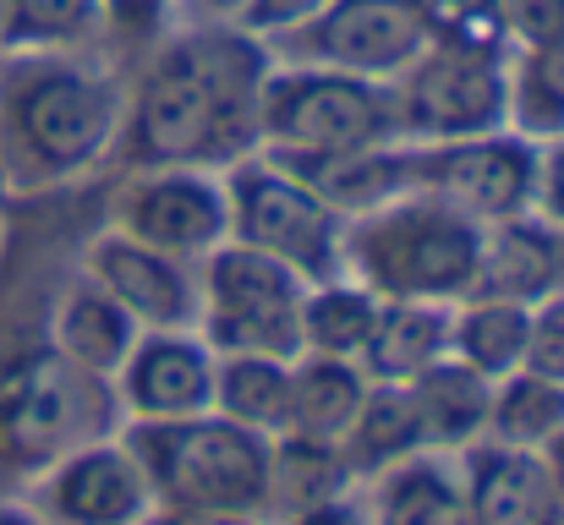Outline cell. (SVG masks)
I'll list each match as a JSON object with an SVG mask.
<instances>
[{
	"label": "cell",
	"instance_id": "21",
	"mask_svg": "<svg viewBox=\"0 0 564 525\" xmlns=\"http://www.w3.org/2000/svg\"><path fill=\"white\" fill-rule=\"evenodd\" d=\"M346 466L351 477H383L394 466H405L411 455H422V422H416V405H411V389L405 383H368L346 438Z\"/></svg>",
	"mask_w": 564,
	"mask_h": 525
},
{
	"label": "cell",
	"instance_id": "13",
	"mask_svg": "<svg viewBox=\"0 0 564 525\" xmlns=\"http://www.w3.org/2000/svg\"><path fill=\"white\" fill-rule=\"evenodd\" d=\"M110 383L132 422L197 416L214 411V350L197 329H149Z\"/></svg>",
	"mask_w": 564,
	"mask_h": 525
},
{
	"label": "cell",
	"instance_id": "1",
	"mask_svg": "<svg viewBox=\"0 0 564 525\" xmlns=\"http://www.w3.org/2000/svg\"><path fill=\"white\" fill-rule=\"evenodd\" d=\"M274 50L236 22L176 28L121 99V160L132 171H230L258 154V99Z\"/></svg>",
	"mask_w": 564,
	"mask_h": 525
},
{
	"label": "cell",
	"instance_id": "40",
	"mask_svg": "<svg viewBox=\"0 0 564 525\" xmlns=\"http://www.w3.org/2000/svg\"><path fill=\"white\" fill-rule=\"evenodd\" d=\"M543 460H549V477H554V493H560V504H564V433L543 449Z\"/></svg>",
	"mask_w": 564,
	"mask_h": 525
},
{
	"label": "cell",
	"instance_id": "25",
	"mask_svg": "<svg viewBox=\"0 0 564 525\" xmlns=\"http://www.w3.org/2000/svg\"><path fill=\"white\" fill-rule=\"evenodd\" d=\"M378 525H471L460 471L449 460H438L433 449L383 471L378 477Z\"/></svg>",
	"mask_w": 564,
	"mask_h": 525
},
{
	"label": "cell",
	"instance_id": "31",
	"mask_svg": "<svg viewBox=\"0 0 564 525\" xmlns=\"http://www.w3.org/2000/svg\"><path fill=\"white\" fill-rule=\"evenodd\" d=\"M427 33L438 44H482V50H510L499 0H416Z\"/></svg>",
	"mask_w": 564,
	"mask_h": 525
},
{
	"label": "cell",
	"instance_id": "39",
	"mask_svg": "<svg viewBox=\"0 0 564 525\" xmlns=\"http://www.w3.org/2000/svg\"><path fill=\"white\" fill-rule=\"evenodd\" d=\"M143 525H258L252 515H165V510H154Z\"/></svg>",
	"mask_w": 564,
	"mask_h": 525
},
{
	"label": "cell",
	"instance_id": "23",
	"mask_svg": "<svg viewBox=\"0 0 564 525\" xmlns=\"http://www.w3.org/2000/svg\"><path fill=\"white\" fill-rule=\"evenodd\" d=\"M351 482L357 477L346 466V449L329 438L280 433L269 449V510H280V515H302L329 499H346Z\"/></svg>",
	"mask_w": 564,
	"mask_h": 525
},
{
	"label": "cell",
	"instance_id": "41",
	"mask_svg": "<svg viewBox=\"0 0 564 525\" xmlns=\"http://www.w3.org/2000/svg\"><path fill=\"white\" fill-rule=\"evenodd\" d=\"M0 525H44V521L28 515V510H17V504H0Z\"/></svg>",
	"mask_w": 564,
	"mask_h": 525
},
{
	"label": "cell",
	"instance_id": "14",
	"mask_svg": "<svg viewBox=\"0 0 564 525\" xmlns=\"http://www.w3.org/2000/svg\"><path fill=\"white\" fill-rule=\"evenodd\" d=\"M88 280L127 307V318L149 329H197V263L165 258L121 230H105L88 247Z\"/></svg>",
	"mask_w": 564,
	"mask_h": 525
},
{
	"label": "cell",
	"instance_id": "20",
	"mask_svg": "<svg viewBox=\"0 0 564 525\" xmlns=\"http://www.w3.org/2000/svg\"><path fill=\"white\" fill-rule=\"evenodd\" d=\"M138 335L143 329L127 318V307L116 296H105L88 274L55 307V350L66 361H77L83 372H94V378H116L121 361L138 346Z\"/></svg>",
	"mask_w": 564,
	"mask_h": 525
},
{
	"label": "cell",
	"instance_id": "18",
	"mask_svg": "<svg viewBox=\"0 0 564 525\" xmlns=\"http://www.w3.org/2000/svg\"><path fill=\"white\" fill-rule=\"evenodd\" d=\"M405 389H411V405H416V422H422V444L433 455L482 444L488 405H494V383L482 372H471L466 361L444 356L427 372H416Z\"/></svg>",
	"mask_w": 564,
	"mask_h": 525
},
{
	"label": "cell",
	"instance_id": "35",
	"mask_svg": "<svg viewBox=\"0 0 564 525\" xmlns=\"http://www.w3.org/2000/svg\"><path fill=\"white\" fill-rule=\"evenodd\" d=\"M499 22H505V39H510V55L560 33L564 28V0H499Z\"/></svg>",
	"mask_w": 564,
	"mask_h": 525
},
{
	"label": "cell",
	"instance_id": "12",
	"mask_svg": "<svg viewBox=\"0 0 564 525\" xmlns=\"http://www.w3.org/2000/svg\"><path fill=\"white\" fill-rule=\"evenodd\" d=\"M416 192H433L471 214L477 225H499L532 214L538 192V143L516 127L460 143H416Z\"/></svg>",
	"mask_w": 564,
	"mask_h": 525
},
{
	"label": "cell",
	"instance_id": "2",
	"mask_svg": "<svg viewBox=\"0 0 564 525\" xmlns=\"http://www.w3.org/2000/svg\"><path fill=\"white\" fill-rule=\"evenodd\" d=\"M121 88L72 50H11L0 61V165L17 186L94 171L121 132Z\"/></svg>",
	"mask_w": 564,
	"mask_h": 525
},
{
	"label": "cell",
	"instance_id": "37",
	"mask_svg": "<svg viewBox=\"0 0 564 525\" xmlns=\"http://www.w3.org/2000/svg\"><path fill=\"white\" fill-rule=\"evenodd\" d=\"M285 525H373V521H368L362 504H351V493H346V499H329V504H318V510L285 515Z\"/></svg>",
	"mask_w": 564,
	"mask_h": 525
},
{
	"label": "cell",
	"instance_id": "28",
	"mask_svg": "<svg viewBox=\"0 0 564 525\" xmlns=\"http://www.w3.org/2000/svg\"><path fill=\"white\" fill-rule=\"evenodd\" d=\"M510 127L532 143L564 138V28L510 55Z\"/></svg>",
	"mask_w": 564,
	"mask_h": 525
},
{
	"label": "cell",
	"instance_id": "10",
	"mask_svg": "<svg viewBox=\"0 0 564 525\" xmlns=\"http://www.w3.org/2000/svg\"><path fill=\"white\" fill-rule=\"evenodd\" d=\"M433 44L416 0H329L313 22L274 39V61L324 66L368 83H394Z\"/></svg>",
	"mask_w": 564,
	"mask_h": 525
},
{
	"label": "cell",
	"instance_id": "42",
	"mask_svg": "<svg viewBox=\"0 0 564 525\" xmlns=\"http://www.w3.org/2000/svg\"><path fill=\"white\" fill-rule=\"evenodd\" d=\"M560 291H564V225H560Z\"/></svg>",
	"mask_w": 564,
	"mask_h": 525
},
{
	"label": "cell",
	"instance_id": "9",
	"mask_svg": "<svg viewBox=\"0 0 564 525\" xmlns=\"http://www.w3.org/2000/svg\"><path fill=\"white\" fill-rule=\"evenodd\" d=\"M389 88L405 143H460L510 127V50L433 39Z\"/></svg>",
	"mask_w": 564,
	"mask_h": 525
},
{
	"label": "cell",
	"instance_id": "4",
	"mask_svg": "<svg viewBox=\"0 0 564 525\" xmlns=\"http://www.w3.org/2000/svg\"><path fill=\"white\" fill-rule=\"evenodd\" d=\"M149 477L154 510L165 515H263L269 510V449L274 438L197 411L176 422H132L121 438Z\"/></svg>",
	"mask_w": 564,
	"mask_h": 525
},
{
	"label": "cell",
	"instance_id": "33",
	"mask_svg": "<svg viewBox=\"0 0 564 525\" xmlns=\"http://www.w3.org/2000/svg\"><path fill=\"white\" fill-rule=\"evenodd\" d=\"M324 6H329V0H241V11H236V28H247L252 39L274 44V39L296 33L302 22H313Z\"/></svg>",
	"mask_w": 564,
	"mask_h": 525
},
{
	"label": "cell",
	"instance_id": "24",
	"mask_svg": "<svg viewBox=\"0 0 564 525\" xmlns=\"http://www.w3.org/2000/svg\"><path fill=\"white\" fill-rule=\"evenodd\" d=\"M214 411L247 433L280 438L291 422V361L214 356Z\"/></svg>",
	"mask_w": 564,
	"mask_h": 525
},
{
	"label": "cell",
	"instance_id": "15",
	"mask_svg": "<svg viewBox=\"0 0 564 525\" xmlns=\"http://www.w3.org/2000/svg\"><path fill=\"white\" fill-rule=\"evenodd\" d=\"M44 504L61 525H143L154 515L149 477L132 460V449L116 438L83 444L66 460H55L44 482Z\"/></svg>",
	"mask_w": 564,
	"mask_h": 525
},
{
	"label": "cell",
	"instance_id": "43",
	"mask_svg": "<svg viewBox=\"0 0 564 525\" xmlns=\"http://www.w3.org/2000/svg\"><path fill=\"white\" fill-rule=\"evenodd\" d=\"M0 6H6V0H0Z\"/></svg>",
	"mask_w": 564,
	"mask_h": 525
},
{
	"label": "cell",
	"instance_id": "6",
	"mask_svg": "<svg viewBox=\"0 0 564 525\" xmlns=\"http://www.w3.org/2000/svg\"><path fill=\"white\" fill-rule=\"evenodd\" d=\"M116 383L83 372L61 350H33L0 372V466L50 471L83 444L110 438Z\"/></svg>",
	"mask_w": 564,
	"mask_h": 525
},
{
	"label": "cell",
	"instance_id": "16",
	"mask_svg": "<svg viewBox=\"0 0 564 525\" xmlns=\"http://www.w3.org/2000/svg\"><path fill=\"white\" fill-rule=\"evenodd\" d=\"M460 455H466L460 488L471 525H564V504L538 449H505L482 438Z\"/></svg>",
	"mask_w": 564,
	"mask_h": 525
},
{
	"label": "cell",
	"instance_id": "5",
	"mask_svg": "<svg viewBox=\"0 0 564 525\" xmlns=\"http://www.w3.org/2000/svg\"><path fill=\"white\" fill-rule=\"evenodd\" d=\"M378 143H405L394 88L324 72V66H291L274 61L258 99V154L269 160H324Z\"/></svg>",
	"mask_w": 564,
	"mask_h": 525
},
{
	"label": "cell",
	"instance_id": "8",
	"mask_svg": "<svg viewBox=\"0 0 564 525\" xmlns=\"http://www.w3.org/2000/svg\"><path fill=\"white\" fill-rule=\"evenodd\" d=\"M302 302H307V285L285 263L241 241H225L197 263V335L208 340L214 356L296 361Z\"/></svg>",
	"mask_w": 564,
	"mask_h": 525
},
{
	"label": "cell",
	"instance_id": "19",
	"mask_svg": "<svg viewBox=\"0 0 564 525\" xmlns=\"http://www.w3.org/2000/svg\"><path fill=\"white\" fill-rule=\"evenodd\" d=\"M449 329H455V307L444 302H383L373 340L357 367L373 383H411L416 372L449 356Z\"/></svg>",
	"mask_w": 564,
	"mask_h": 525
},
{
	"label": "cell",
	"instance_id": "3",
	"mask_svg": "<svg viewBox=\"0 0 564 525\" xmlns=\"http://www.w3.org/2000/svg\"><path fill=\"white\" fill-rule=\"evenodd\" d=\"M482 225L433 192H405L346 219V274L378 302H466L477 280Z\"/></svg>",
	"mask_w": 564,
	"mask_h": 525
},
{
	"label": "cell",
	"instance_id": "27",
	"mask_svg": "<svg viewBox=\"0 0 564 525\" xmlns=\"http://www.w3.org/2000/svg\"><path fill=\"white\" fill-rule=\"evenodd\" d=\"M564 433V383L538 378V372H510L494 383V405H488V444L505 449H549Z\"/></svg>",
	"mask_w": 564,
	"mask_h": 525
},
{
	"label": "cell",
	"instance_id": "34",
	"mask_svg": "<svg viewBox=\"0 0 564 525\" xmlns=\"http://www.w3.org/2000/svg\"><path fill=\"white\" fill-rule=\"evenodd\" d=\"M171 17V0H99V22H110V33L127 44H160Z\"/></svg>",
	"mask_w": 564,
	"mask_h": 525
},
{
	"label": "cell",
	"instance_id": "29",
	"mask_svg": "<svg viewBox=\"0 0 564 525\" xmlns=\"http://www.w3.org/2000/svg\"><path fill=\"white\" fill-rule=\"evenodd\" d=\"M449 356L482 372L488 383L521 372L527 356V307L516 302H455V329H449Z\"/></svg>",
	"mask_w": 564,
	"mask_h": 525
},
{
	"label": "cell",
	"instance_id": "11",
	"mask_svg": "<svg viewBox=\"0 0 564 525\" xmlns=\"http://www.w3.org/2000/svg\"><path fill=\"white\" fill-rule=\"evenodd\" d=\"M116 230L182 258L203 263L214 247L230 241V208H225V175L192 171V165H160V171H132V181L116 197Z\"/></svg>",
	"mask_w": 564,
	"mask_h": 525
},
{
	"label": "cell",
	"instance_id": "7",
	"mask_svg": "<svg viewBox=\"0 0 564 525\" xmlns=\"http://www.w3.org/2000/svg\"><path fill=\"white\" fill-rule=\"evenodd\" d=\"M225 175L230 241L285 263L302 285H324L346 274V214H335L302 175L269 154H247Z\"/></svg>",
	"mask_w": 564,
	"mask_h": 525
},
{
	"label": "cell",
	"instance_id": "26",
	"mask_svg": "<svg viewBox=\"0 0 564 525\" xmlns=\"http://www.w3.org/2000/svg\"><path fill=\"white\" fill-rule=\"evenodd\" d=\"M378 302L373 291L351 274L307 285L302 302V356H340V361H362V350L373 340L378 324Z\"/></svg>",
	"mask_w": 564,
	"mask_h": 525
},
{
	"label": "cell",
	"instance_id": "38",
	"mask_svg": "<svg viewBox=\"0 0 564 525\" xmlns=\"http://www.w3.org/2000/svg\"><path fill=\"white\" fill-rule=\"evenodd\" d=\"M171 11H182V28H197V22H236L241 0H171Z\"/></svg>",
	"mask_w": 564,
	"mask_h": 525
},
{
	"label": "cell",
	"instance_id": "36",
	"mask_svg": "<svg viewBox=\"0 0 564 525\" xmlns=\"http://www.w3.org/2000/svg\"><path fill=\"white\" fill-rule=\"evenodd\" d=\"M532 214L543 225H564V138L538 143V192H532Z\"/></svg>",
	"mask_w": 564,
	"mask_h": 525
},
{
	"label": "cell",
	"instance_id": "30",
	"mask_svg": "<svg viewBox=\"0 0 564 525\" xmlns=\"http://www.w3.org/2000/svg\"><path fill=\"white\" fill-rule=\"evenodd\" d=\"M99 28V0H6L0 39L6 50H72Z\"/></svg>",
	"mask_w": 564,
	"mask_h": 525
},
{
	"label": "cell",
	"instance_id": "17",
	"mask_svg": "<svg viewBox=\"0 0 564 525\" xmlns=\"http://www.w3.org/2000/svg\"><path fill=\"white\" fill-rule=\"evenodd\" d=\"M549 291H560V230L538 214H516L499 225H482L477 280L466 302H516L532 307Z\"/></svg>",
	"mask_w": 564,
	"mask_h": 525
},
{
	"label": "cell",
	"instance_id": "32",
	"mask_svg": "<svg viewBox=\"0 0 564 525\" xmlns=\"http://www.w3.org/2000/svg\"><path fill=\"white\" fill-rule=\"evenodd\" d=\"M527 372L564 383V291H549L543 302L527 307Z\"/></svg>",
	"mask_w": 564,
	"mask_h": 525
},
{
	"label": "cell",
	"instance_id": "22",
	"mask_svg": "<svg viewBox=\"0 0 564 525\" xmlns=\"http://www.w3.org/2000/svg\"><path fill=\"white\" fill-rule=\"evenodd\" d=\"M368 372L357 361H340V356H296L291 361V422L285 433H302V438H329L340 444L362 394H368Z\"/></svg>",
	"mask_w": 564,
	"mask_h": 525
}]
</instances>
